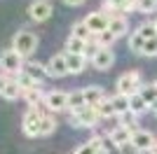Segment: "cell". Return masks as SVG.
I'll list each match as a JSON object with an SVG mask.
<instances>
[{
	"label": "cell",
	"mask_w": 157,
	"mask_h": 154,
	"mask_svg": "<svg viewBox=\"0 0 157 154\" xmlns=\"http://www.w3.org/2000/svg\"><path fill=\"white\" fill-rule=\"evenodd\" d=\"M108 135L117 142L120 147H124V145H131V135H134V131H129V128H124V126H117V128H113Z\"/></svg>",
	"instance_id": "18"
},
{
	"label": "cell",
	"mask_w": 157,
	"mask_h": 154,
	"mask_svg": "<svg viewBox=\"0 0 157 154\" xmlns=\"http://www.w3.org/2000/svg\"><path fill=\"white\" fill-rule=\"evenodd\" d=\"M136 119H138V115H134V112H124V115H120V126H124V128H129V131H136Z\"/></svg>",
	"instance_id": "30"
},
{
	"label": "cell",
	"mask_w": 157,
	"mask_h": 154,
	"mask_svg": "<svg viewBox=\"0 0 157 154\" xmlns=\"http://www.w3.org/2000/svg\"><path fill=\"white\" fill-rule=\"evenodd\" d=\"M148 154H157V145H155V147H152V149H150Z\"/></svg>",
	"instance_id": "39"
},
{
	"label": "cell",
	"mask_w": 157,
	"mask_h": 154,
	"mask_svg": "<svg viewBox=\"0 0 157 154\" xmlns=\"http://www.w3.org/2000/svg\"><path fill=\"white\" fill-rule=\"evenodd\" d=\"M56 117L52 115V112H45L42 115V126H40V135H52L54 131H56Z\"/></svg>",
	"instance_id": "21"
},
{
	"label": "cell",
	"mask_w": 157,
	"mask_h": 154,
	"mask_svg": "<svg viewBox=\"0 0 157 154\" xmlns=\"http://www.w3.org/2000/svg\"><path fill=\"white\" fill-rule=\"evenodd\" d=\"M45 108H47V112H52V115L68 110V94H63V91H49L45 96Z\"/></svg>",
	"instance_id": "8"
},
{
	"label": "cell",
	"mask_w": 157,
	"mask_h": 154,
	"mask_svg": "<svg viewBox=\"0 0 157 154\" xmlns=\"http://www.w3.org/2000/svg\"><path fill=\"white\" fill-rule=\"evenodd\" d=\"M14 79H17V84H19V86H21L24 91L35 89V86H42V84H38V82H35V79H33L31 75H28V72H19V75L14 77Z\"/></svg>",
	"instance_id": "29"
},
{
	"label": "cell",
	"mask_w": 157,
	"mask_h": 154,
	"mask_svg": "<svg viewBox=\"0 0 157 154\" xmlns=\"http://www.w3.org/2000/svg\"><path fill=\"white\" fill-rule=\"evenodd\" d=\"M108 31L115 35V38H122L127 31H129V19H127L124 14H117V16H113L108 21Z\"/></svg>",
	"instance_id": "14"
},
{
	"label": "cell",
	"mask_w": 157,
	"mask_h": 154,
	"mask_svg": "<svg viewBox=\"0 0 157 154\" xmlns=\"http://www.w3.org/2000/svg\"><path fill=\"white\" fill-rule=\"evenodd\" d=\"M129 110L134 112V115H145V112L150 110V105L143 101L141 94H134V96H129Z\"/></svg>",
	"instance_id": "20"
},
{
	"label": "cell",
	"mask_w": 157,
	"mask_h": 154,
	"mask_svg": "<svg viewBox=\"0 0 157 154\" xmlns=\"http://www.w3.org/2000/svg\"><path fill=\"white\" fill-rule=\"evenodd\" d=\"M115 40H117V38H115L110 31H103V33H98V35H94V42H96L98 47H110Z\"/></svg>",
	"instance_id": "32"
},
{
	"label": "cell",
	"mask_w": 157,
	"mask_h": 154,
	"mask_svg": "<svg viewBox=\"0 0 157 154\" xmlns=\"http://www.w3.org/2000/svg\"><path fill=\"white\" fill-rule=\"evenodd\" d=\"M71 35H73V38H78V40H82V42H89V40L94 38V33L89 31V28H87L85 19H82V21H75V24H73Z\"/></svg>",
	"instance_id": "19"
},
{
	"label": "cell",
	"mask_w": 157,
	"mask_h": 154,
	"mask_svg": "<svg viewBox=\"0 0 157 154\" xmlns=\"http://www.w3.org/2000/svg\"><path fill=\"white\" fill-rule=\"evenodd\" d=\"M96 112L101 119H110V117H117V112H115V108H113V101L110 98H103V101L96 105Z\"/></svg>",
	"instance_id": "22"
},
{
	"label": "cell",
	"mask_w": 157,
	"mask_h": 154,
	"mask_svg": "<svg viewBox=\"0 0 157 154\" xmlns=\"http://www.w3.org/2000/svg\"><path fill=\"white\" fill-rule=\"evenodd\" d=\"M141 35H143V40H152V38H157V28H155V21H148V24H141L136 28Z\"/></svg>",
	"instance_id": "31"
},
{
	"label": "cell",
	"mask_w": 157,
	"mask_h": 154,
	"mask_svg": "<svg viewBox=\"0 0 157 154\" xmlns=\"http://www.w3.org/2000/svg\"><path fill=\"white\" fill-rule=\"evenodd\" d=\"M155 84H157V79H155Z\"/></svg>",
	"instance_id": "41"
},
{
	"label": "cell",
	"mask_w": 157,
	"mask_h": 154,
	"mask_svg": "<svg viewBox=\"0 0 157 154\" xmlns=\"http://www.w3.org/2000/svg\"><path fill=\"white\" fill-rule=\"evenodd\" d=\"M63 2H66V5H71V7H80L85 0H63Z\"/></svg>",
	"instance_id": "37"
},
{
	"label": "cell",
	"mask_w": 157,
	"mask_h": 154,
	"mask_svg": "<svg viewBox=\"0 0 157 154\" xmlns=\"http://www.w3.org/2000/svg\"><path fill=\"white\" fill-rule=\"evenodd\" d=\"M138 12H141V14L157 12V0H138Z\"/></svg>",
	"instance_id": "33"
},
{
	"label": "cell",
	"mask_w": 157,
	"mask_h": 154,
	"mask_svg": "<svg viewBox=\"0 0 157 154\" xmlns=\"http://www.w3.org/2000/svg\"><path fill=\"white\" fill-rule=\"evenodd\" d=\"M24 65H26L24 63V56L17 54L14 49H5L0 54V72H5L10 79H14L19 72H24Z\"/></svg>",
	"instance_id": "1"
},
{
	"label": "cell",
	"mask_w": 157,
	"mask_h": 154,
	"mask_svg": "<svg viewBox=\"0 0 157 154\" xmlns=\"http://www.w3.org/2000/svg\"><path fill=\"white\" fill-rule=\"evenodd\" d=\"M82 108H87V101H85V91H71L68 94V112H80Z\"/></svg>",
	"instance_id": "17"
},
{
	"label": "cell",
	"mask_w": 157,
	"mask_h": 154,
	"mask_svg": "<svg viewBox=\"0 0 157 154\" xmlns=\"http://www.w3.org/2000/svg\"><path fill=\"white\" fill-rule=\"evenodd\" d=\"M113 101V108H115V112L120 115H124V112H129V96H122V94H115V96H110Z\"/></svg>",
	"instance_id": "24"
},
{
	"label": "cell",
	"mask_w": 157,
	"mask_h": 154,
	"mask_svg": "<svg viewBox=\"0 0 157 154\" xmlns=\"http://www.w3.org/2000/svg\"><path fill=\"white\" fill-rule=\"evenodd\" d=\"M98 112L96 108H92V105H87V108H82L80 112H73L71 115V126L75 128H94L98 124Z\"/></svg>",
	"instance_id": "5"
},
{
	"label": "cell",
	"mask_w": 157,
	"mask_h": 154,
	"mask_svg": "<svg viewBox=\"0 0 157 154\" xmlns=\"http://www.w3.org/2000/svg\"><path fill=\"white\" fill-rule=\"evenodd\" d=\"M12 49L21 54L24 58H31V54L38 49V35L31 31H19L12 40Z\"/></svg>",
	"instance_id": "2"
},
{
	"label": "cell",
	"mask_w": 157,
	"mask_h": 154,
	"mask_svg": "<svg viewBox=\"0 0 157 154\" xmlns=\"http://www.w3.org/2000/svg\"><path fill=\"white\" fill-rule=\"evenodd\" d=\"M113 63H115V51H113L110 47H101V49H98V54L92 58V65L96 68V70H101V72L110 70Z\"/></svg>",
	"instance_id": "9"
},
{
	"label": "cell",
	"mask_w": 157,
	"mask_h": 154,
	"mask_svg": "<svg viewBox=\"0 0 157 154\" xmlns=\"http://www.w3.org/2000/svg\"><path fill=\"white\" fill-rule=\"evenodd\" d=\"M108 21H110V19H108L103 12H92V14H87L85 24H87V28H89L94 35H98V33L108 31Z\"/></svg>",
	"instance_id": "11"
},
{
	"label": "cell",
	"mask_w": 157,
	"mask_h": 154,
	"mask_svg": "<svg viewBox=\"0 0 157 154\" xmlns=\"http://www.w3.org/2000/svg\"><path fill=\"white\" fill-rule=\"evenodd\" d=\"M47 72H49V77H56V79L71 75L68 72V63H66V54H56V56L49 58L47 61Z\"/></svg>",
	"instance_id": "10"
},
{
	"label": "cell",
	"mask_w": 157,
	"mask_h": 154,
	"mask_svg": "<svg viewBox=\"0 0 157 154\" xmlns=\"http://www.w3.org/2000/svg\"><path fill=\"white\" fill-rule=\"evenodd\" d=\"M10 82H12V79H10L5 72H0V96H2V91H5V86H7Z\"/></svg>",
	"instance_id": "36"
},
{
	"label": "cell",
	"mask_w": 157,
	"mask_h": 154,
	"mask_svg": "<svg viewBox=\"0 0 157 154\" xmlns=\"http://www.w3.org/2000/svg\"><path fill=\"white\" fill-rule=\"evenodd\" d=\"M54 7L49 0H33L31 5H28V16H31L33 21H38V24H42V21H47L49 16H52Z\"/></svg>",
	"instance_id": "7"
},
{
	"label": "cell",
	"mask_w": 157,
	"mask_h": 154,
	"mask_svg": "<svg viewBox=\"0 0 157 154\" xmlns=\"http://www.w3.org/2000/svg\"><path fill=\"white\" fill-rule=\"evenodd\" d=\"M150 112H155V115H157V101H155V103L150 105Z\"/></svg>",
	"instance_id": "38"
},
{
	"label": "cell",
	"mask_w": 157,
	"mask_h": 154,
	"mask_svg": "<svg viewBox=\"0 0 157 154\" xmlns=\"http://www.w3.org/2000/svg\"><path fill=\"white\" fill-rule=\"evenodd\" d=\"M155 145H157V138L150 133V131L136 128V131H134V135H131V149H134V152H138V154L150 152Z\"/></svg>",
	"instance_id": "6"
},
{
	"label": "cell",
	"mask_w": 157,
	"mask_h": 154,
	"mask_svg": "<svg viewBox=\"0 0 157 154\" xmlns=\"http://www.w3.org/2000/svg\"><path fill=\"white\" fill-rule=\"evenodd\" d=\"M143 56H148V58H155V56H157V38H152V40H145Z\"/></svg>",
	"instance_id": "34"
},
{
	"label": "cell",
	"mask_w": 157,
	"mask_h": 154,
	"mask_svg": "<svg viewBox=\"0 0 157 154\" xmlns=\"http://www.w3.org/2000/svg\"><path fill=\"white\" fill-rule=\"evenodd\" d=\"M21 96H24V89L17 84V79H12V82L5 86V91H2V98H7V101H17V98H21Z\"/></svg>",
	"instance_id": "25"
},
{
	"label": "cell",
	"mask_w": 157,
	"mask_h": 154,
	"mask_svg": "<svg viewBox=\"0 0 157 154\" xmlns=\"http://www.w3.org/2000/svg\"><path fill=\"white\" fill-rule=\"evenodd\" d=\"M66 63H68L71 75H80L87 68V56L85 54H66Z\"/></svg>",
	"instance_id": "13"
},
{
	"label": "cell",
	"mask_w": 157,
	"mask_h": 154,
	"mask_svg": "<svg viewBox=\"0 0 157 154\" xmlns=\"http://www.w3.org/2000/svg\"><path fill=\"white\" fill-rule=\"evenodd\" d=\"M66 54H85V49H87V42H82V40H78V38H68L66 40Z\"/></svg>",
	"instance_id": "23"
},
{
	"label": "cell",
	"mask_w": 157,
	"mask_h": 154,
	"mask_svg": "<svg viewBox=\"0 0 157 154\" xmlns=\"http://www.w3.org/2000/svg\"><path fill=\"white\" fill-rule=\"evenodd\" d=\"M138 94L143 96V101L148 103V105H152V103L157 101V84H155V82H152V84H143Z\"/></svg>",
	"instance_id": "28"
},
{
	"label": "cell",
	"mask_w": 157,
	"mask_h": 154,
	"mask_svg": "<svg viewBox=\"0 0 157 154\" xmlns=\"http://www.w3.org/2000/svg\"><path fill=\"white\" fill-rule=\"evenodd\" d=\"M101 154H122V147L113 140L110 135H103V140H101Z\"/></svg>",
	"instance_id": "27"
},
{
	"label": "cell",
	"mask_w": 157,
	"mask_h": 154,
	"mask_svg": "<svg viewBox=\"0 0 157 154\" xmlns=\"http://www.w3.org/2000/svg\"><path fill=\"white\" fill-rule=\"evenodd\" d=\"M73 154H101V152H98V149L94 147L92 142H85V145H80V147L75 149Z\"/></svg>",
	"instance_id": "35"
},
{
	"label": "cell",
	"mask_w": 157,
	"mask_h": 154,
	"mask_svg": "<svg viewBox=\"0 0 157 154\" xmlns=\"http://www.w3.org/2000/svg\"><path fill=\"white\" fill-rule=\"evenodd\" d=\"M45 96H47V94H42V89H40V86L24 91V98H26L28 108H45Z\"/></svg>",
	"instance_id": "15"
},
{
	"label": "cell",
	"mask_w": 157,
	"mask_h": 154,
	"mask_svg": "<svg viewBox=\"0 0 157 154\" xmlns=\"http://www.w3.org/2000/svg\"><path fill=\"white\" fill-rule=\"evenodd\" d=\"M115 86H117V94H122V96H134V94H138L141 86H143L141 72L138 70H129V72H124V75H120Z\"/></svg>",
	"instance_id": "3"
},
{
	"label": "cell",
	"mask_w": 157,
	"mask_h": 154,
	"mask_svg": "<svg viewBox=\"0 0 157 154\" xmlns=\"http://www.w3.org/2000/svg\"><path fill=\"white\" fill-rule=\"evenodd\" d=\"M127 45H129V49L134 51V54H143L145 40H143V35H141L138 31H134V33L129 35V42H127Z\"/></svg>",
	"instance_id": "26"
},
{
	"label": "cell",
	"mask_w": 157,
	"mask_h": 154,
	"mask_svg": "<svg viewBox=\"0 0 157 154\" xmlns=\"http://www.w3.org/2000/svg\"><path fill=\"white\" fill-rule=\"evenodd\" d=\"M40 126H42V112H40V108H28L24 119H21V131H24V135H26V138H38Z\"/></svg>",
	"instance_id": "4"
},
{
	"label": "cell",
	"mask_w": 157,
	"mask_h": 154,
	"mask_svg": "<svg viewBox=\"0 0 157 154\" xmlns=\"http://www.w3.org/2000/svg\"><path fill=\"white\" fill-rule=\"evenodd\" d=\"M82 91H85V101H87V105H92V108H96L98 103L105 98L103 89H101L98 84H92V86H87V89H82Z\"/></svg>",
	"instance_id": "16"
},
{
	"label": "cell",
	"mask_w": 157,
	"mask_h": 154,
	"mask_svg": "<svg viewBox=\"0 0 157 154\" xmlns=\"http://www.w3.org/2000/svg\"><path fill=\"white\" fill-rule=\"evenodd\" d=\"M155 28H157V19H155Z\"/></svg>",
	"instance_id": "40"
},
{
	"label": "cell",
	"mask_w": 157,
	"mask_h": 154,
	"mask_svg": "<svg viewBox=\"0 0 157 154\" xmlns=\"http://www.w3.org/2000/svg\"><path fill=\"white\" fill-rule=\"evenodd\" d=\"M24 72H28L38 84H42L47 77H49V72H47V63H40V61H28V63L24 65Z\"/></svg>",
	"instance_id": "12"
}]
</instances>
